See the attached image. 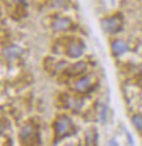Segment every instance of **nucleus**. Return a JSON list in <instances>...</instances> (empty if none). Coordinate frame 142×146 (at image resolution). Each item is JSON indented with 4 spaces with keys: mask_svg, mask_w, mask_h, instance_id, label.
Instances as JSON below:
<instances>
[{
    "mask_svg": "<svg viewBox=\"0 0 142 146\" xmlns=\"http://www.w3.org/2000/svg\"><path fill=\"white\" fill-rule=\"evenodd\" d=\"M74 133L73 123L68 117H59L55 123V135L56 140H61L66 136H70Z\"/></svg>",
    "mask_w": 142,
    "mask_h": 146,
    "instance_id": "nucleus-1",
    "label": "nucleus"
},
{
    "mask_svg": "<svg viewBox=\"0 0 142 146\" xmlns=\"http://www.w3.org/2000/svg\"><path fill=\"white\" fill-rule=\"evenodd\" d=\"M83 50H84V45L82 44V42L73 40L69 44L67 54L71 58H79L83 54Z\"/></svg>",
    "mask_w": 142,
    "mask_h": 146,
    "instance_id": "nucleus-2",
    "label": "nucleus"
},
{
    "mask_svg": "<svg viewBox=\"0 0 142 146\" xmlns=\"http://www.w3.org/2000/svg\"><path fill=\"white\" fill-rule=\"evenodd\" d=\"M102 24H103V27L109 33H116L121 29V22L118 18L104 20Z\"/></svg>",
    "mask_w": 142,
    "mask_h": 146,
    "instance_id": "nucleus-3",
    "label": "nucleus"
},
{
    "mask_svg": "<svg viewBox=\"0 0 142 146\" xmlns=\"http://www.w3.org/2000/svg\"><path fill=\"white\" fill-rule=\"evenodd\" d=\"M91 84H92V80L91 78H83V79L79 80L75 84V88L79 92H87L91 90Z\"/></svg>",
    "mask_w": 142,
    "mask_h": 146,
    "instance_id": "nucleus-4",
    "label": "nucleus"
},
{
    "mask_svg": "<svg viewBox=\"0 0 142 146\" xmlns=\"http://www.w3.org/2000/svg\"><path fill=\"white\" fill-rule=\"evenodd\" d=\"M85 69H87V66H85V63H84V62H78V63L73 64L70 69H68L67 73H68L69 75L77 76V75L82 74V73L85 71Z\"/></svg>",
    "mask_w": 142,
    "mask_h": 146,
    "instance_id": "nucleus-5",
    "label": "nucleus"
},
{
    "mask_svg": "<svg viewBox=\"0 0 142 146\" xmlns=\"http://www.w3.org/2000/svg\"><path fill=\"white\" fill-rule=\"evenodd\" d=\"M69 26H70V21L68 19H63V18H58L56 19L53 23V27L57 31H62V30H67Z\"/></svg>",
    "mask_w": 142,
    "mask_h": 146,
    "instance_id": "nucleus-6",
    "label": "nucleus"
},
{
    "mask_svg": "<svg viewBox=\"0 0 142 146\" xmlns=\"http://www.w3.org/2000/svg\"><path fill=\"white\" fill-rule=\"evenodd\" d=\"M21 54H22V49L17 47V46H12V47H9L5 51V57L8 58L9 60H13V59L18 58Z\"/></svg>",
    "mask_w": 142,
    "mask_h": 146,
    "instance_id": "nucleus-7",
    "label": "nucleus"
},
{
    "mask_svg": "<svg viewBox=\"0 0 142 146\" xmlns=\"http://www.w3.org/2000/svg\"><path fill=\"white\" fill-rule=\"evenodd\" d=\"M113 50H114L115 54L121 55V54H124L125 51L127 50V45L124 42H121V40H116L113 44Z\"/></svg>",
    "mask_w": 142,
    "mask_h": 146,
    "instance_id": "nucleus-8",
    "label": "nucleus"
},
{
    "mask_svg": "<svg viewBox=\"0 0 142 146\" xmlns=\"http://www.w3.org/2000/svg\"><path fill=\"white\" fill-rule=\"evenodd\" d=\"M33 134H34V129H33V127L32 125H26L25 128L22 129V131L20 133V137H21V140L27 141Z\"/></svg>",
    "mask_w": 142,
    "mask_h": 146,
    "instance_id": "nucleus-9",
    "label": "nucleus"
},
{
    "mask_svg": "<svg viewBox=\"0 0 142 146\" xmlns=\"http://www.w3.org/2000/svg\"><path fill=\"white\" fill-rule=\"evenodd\" d=\"M132 122L136 125V128H138L139 130L142 129V116H135L132 118Z\"/></svg>",
    "mask_w": 142,
    "mask_h": 146,
    "instance_id": "nucleus-10",
    "label": "nucleus"
},
{
    "mask_svg": "<svg viewBox=\"0 0 142 146\" xmlns=\"http://www.w3.org/2000/svg\"><path fill=\"white\" fill-rule=\"evenodd\" d=\"M17 2H22V3H26V0H14Z\"/></svg>",
    "mask_w": 142,
    "mask_h": 146,
    "instance_id": "nucleus-11",
    "label": "nucleus"
}]
</instances>
